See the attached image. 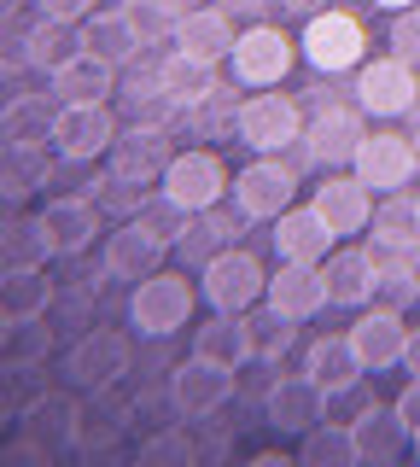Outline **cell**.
Returning <instances> with one entry per match:
<instances>
[{"mask_svg": "<svg viewBox=\"0 0 420 467\" xmlns=\"http://www.w3.org/2000/svg\"><path fill=\"white\" fill-rule=\"evenodd\" d=\"M18 6H24V0H0V29H6L12 18H18Z\"/></svg>", "mask_w": 420, "mask_h": 467, "instance_id": "cell-57", "label": "cell"}, {"mask_svg": "<svg viewBox=\"0 0 420 467\" xmlns=\"http://www.w3.org/2000/svg\"><path fill=\"white\" fill-rule=\"evenodd\" d=\"M269 228H274L269 240H274V252H281V263H322L333 245H339V234L322 223L315 204H286Z\"/></svg>", "mask_w": 420, "mask_h": 467, "instance_id": "cell-21", "label": "cell"}, {"mask_svg": "<svg viewBox=\"0 0 420 467\" xmlns=\"http://www.w3.org/2000/svg\"><path fill=\"white\" fill-rule=\"evenodd\" d=\"M158 94H164L169 111H193L199 99L216 94V65L210 58H193V53H164L158 58Z\"/></svg>", "mask_w": 420, "mask_h": 467, "instance_id": "cell-23", "label": "cell"}, {"mask_svg": "<svg viewBox=\"0 0 420 467\" xmlns=\"http://www.w3.org/2000/svg\"><path fill=\"white\" fill-rule=\"evenodd\" d=\"M380 12H409V6H420V0H374Z\"/></svg>", "mask_w": 420, "mask_h": 467, "instance_id": "cell-58", "label": "cell"}, {"mask_svg": "<svg viewBox=\"0 0 420 467\" xmlns=\"http://www.w3.org/2000/svg\"><path fill=\"white\" fill-rule=\"evenodd\" d=\"M374 403H380V398L368 391V374H362V379H351V386H333V391H327V420H344V427H356V420L368 415Z\"/></svg>", "mask_w": 420, "mask_h": 467, "instance_id": "cell-45", "label": "cell"}, {"mask_svg": "<svg viewBox=\"0 0 420 467\" xmlns=\"http://www.w3.org/2000/svg\"><path fill=\"white\" fill-rule=\"evenodd\" d=\"M140 467H193V432H181V427H158L147 444H140Z\"/></svg>", "mask_w": 420, "mask_h": 467, "instance_id": "cell-43", "label": "cell"}, {"mask_svg": "<svg viewBox=\"0 0 420 467\" xmlns=\"http://www.w3.org/2000/svg\"><path fill=\"white\" fill-rule=\"evenodd\" d=\"M368 240H380V245H420V211H415V199L409 193H380V199H374Z\"/></svg>", "mask_w": 420, "mask_h": 467, "instance_id": "cell-37", "label": "cell"}, {"mask_svg": "<svg viewBox=\"0 0 420 467\" xmlns=\"http://www.w3.org/2000/svg\"><path fill=\"white\" fill-rule=\"evenodd\" d=\"M228 193H234V211L245 223H274L286 204H298V164H286V158H274V152H257L251 164L234 175Z\"/></svg>", "mask_w": 420, "mask_h": 467, "instance_id": "cell-4", "label": "cell"}, {"mask_svg": "<svg viewBox=\"0 0 420 467\" xmlns=\"http://www.w3.org/2000/svg\"><path fill=\"white\" fill-rule=\"evenodd\" d=\"M47 146H18L6 140L0 146V199H30L47 187Z\"/></svg>", "mask_w": 420, "mask_h": 467, "instance_id": "cell-36", "label": "cell"}, {"mask_svg": "<svg viewBox=\"0 0 420 467\" xmlns=\"http://www.w3.org/2000/svg\"><path fill=\"white\" fill-rule=\"evenodd\" d=\"M53 117H59V99L24 94L18 106L0 117V129H6V140H18V146H53Z\"/></svg>", "mask_w": 420, "mask_h": 467, "instance_id": "cell-39", "label": "cell"}, {"mask_svg": "<svg viewBox=\"0 0 420 467\" xmlns=\"http://www.w3.org/2000/svg\"><path fill=\"white\" fill-rule=\"evenodd\" d=\"M164 234H152L140 216H128V223H111L106 228V275L111 281H147L152 269H164Z\"/></svg>", "mask_w": 420, "mask_h": 467, "instance_id": "cell-15", "label": "cell"}, {"mask_svg": "<svg viewBox=\"0 0 420 467\" xmlns=\"http://www.w3.org/2000/svg\"><path fill=\"white\" fill-rule=\"evenodd\" d=\"M41 18H65V24H82L88 12H99V0H36Z\"/></svg>", "mask_w": 420, "mask_h": 467, "instance_id": "cell-51", "label": "cell"}, {"mask_svg": "<svg viewBox=\"0 0 420 467\" xmlns=\"http://www.w3.org/2000/svg\"><path fill=\"white\" fill-rule=\"evenodd\" d=\"M169 398H176V409L187 420H210L216 409H228V398H234V368H222L210 357H187L169 368Z\"/></svg>", "mask_w": 420, "mask_h": 467, "instance_id": "cell-13", "label": "cell"}, {"mask_svg": "<svg viewBox=\"0 0 420 467\" xmlns=\"http://www.w3.org/2000/svg\"><path fill=\"white\" fill-rule=\"evenodd\" d=\"M281 6H292V12H327V0H281Z\"/></svg>", "mask_w": 420, "mask_h": 467, "instance_id": "cell-56", "label": "cell"}, {"mask_svg": "<svg viewBox=\"0 0 420 467\" xmlns=\"http://www.w3.org/2000/svg\"><path fill=\"white\" fill-rule=\"evenodd\" d=\"M362 117L351 106H322L303 123V140H298V164H310V170H344L356 158V146H362Z\"/></svg>", "mask_w": 420, "mask_h": 467, "instance_id": "cell-10", "label": "cell"}, {"mask_svg": "<svg viewBox=\"0 0 420 467\" xmlns=\"http://www.w3.org/2000/svg\"><path fill=\"white\" fill-rule=\"evenodd\" d=\"M77 29H82V53H99L106 65H118V70L128 65V58L147 53V47H140V36L128 29L123 12H88V18H82Z\"/></svg>", "mask_w": 420, "mask_h": 467, "instance_id": "cell-31", "label": "cell"}, {"mask_svg": "<svg viewBox=\"0 0 420 467\" xmlns=\"http://www.w3.org/2000/svg\"><path fill=\"white\" fill-rule=\"evenodd\" d=\"M193 357H210L222 362V368H245L251 362V327H245V316L234 310H210L205 327H193Z\"/></svg>", "mask_w": 420, "mask_h": 467, "instance_id": "cell-28", "label": "cell"}, {"mask_svg": "<svg viewBox=\"0 0 420 467\" xmlns=\"http://www.w3.org/2000/svg\"><path fill=\"white\" fill-rule=\"evenodd\" d=\"M263 420L286 438H303L315 420H327V391L315 386L310 374H281V379H269V391H263Z\"/></svg>", "mask_w": 420, "mask_h": 467, "instance_id": "cell-14", "label": "cell"}, {"mask_svg": "<svg viewBox=\"0 0 420 467\" xmlns=\"http://www.w3.org/2000/svg\"><path fill=\"white\" fill-rule=\"evenodd\" d=\"M251 467H298V450H257Z\"/></svg>", "mask_w": 420, "mask_h": 467, "instance_id": "cell-53", "label": "cell"}, {"mask_svg": "<svg viewBox=\"0 0 420 467\" xmlns=\"http://www.w3.org/2000/svg\"><path fill=\"white\" fill-rule=\"evenodd\" d=\"M263 286H269V269H263L251 252H240V245L216 252L205 269H199V292H205L210 310H234V316H245L257 298H263Z\"/></svg>", "mask_w": 420, "mask_h": 467, "instance_id": "cell-7", "label": "cell"}, {"mask_svg": "<svg viewBox=\"0 0 420 467\" xmlns=\"http://www.w3.org/2000/svg\"><path fill=\"white\" fill-rule=\"evenodd\" d=\"M111 140H118V117H111L106 99H94V106H59V117H53V158L94 164V158L111 152Z\"/></svg>", "mask_w": 420, "mask_h": 467, "instance_id": "cell-12", "label": "cell"}, {"mask_svg": "<svg viewBox=\"0 0 420 467\" xmlns=\"http://www.w3.org/2000/svg\"><path fill=\"white\" fill-rule=\"evenodd\" d=\"M53 257L59 252H53L41 216H12V223L0 228V269H47Z\"/></svg>", "mask_w": 420, "mask_h": 467, "instance_id": "cell-32", "label": "cell"}, {"mask_svg": "<svg viewBox=\"0 0 420 467\" xmlns=\"http://www.w3.org/2000/svg\"><path fill=\"white\" fill-rule=\"evenodd\" d=\"M128 415H135L147 432H158V427H176L181 409H176V398H164V391H140V398L128 403Z\"/></svg>", "mask_w": 420, "mask_h": 467, "instance_id": "cell-47", "label": "cell"}, {"mask_svg": "<svg viewBox=\"0 0 420 467\" xmlns=\"http://www.w3.org/2000/svg\"><path fill=\"white\" fill-rule=\"evenodd\" d=\"M403 374H420V327H409L403 339Z\"/></svg>", "mask_w": 420, "mask_h": 467, "instance_id": "cell-54", "label": "cell"}, {"mask_svg": "<svg viewBox=\"0 0 420 467\" xmlns=\"http://www.w3.org/2000/svg\"><path fill=\"white\" fill-rule=\"evenodd\" d=\"M12 350H18L24 362H47V350H53V333L41 327V316H36V321H18V333H12Z\"/></svg>", "mask_w": 420, "mask_h": 467, "instance_id": "cell-48", "label": "cell"}, {"mask_svg": "<svg viewBox=\"0 0 420 467\" xmlns=\"http://www.w3.org/2000/svg\"><path fill=\"white\" fill-rule=\"evenodd\" d=\"M193 304H199V292L181 269H152L147 281H135L128 321H135V333H147V339H169V333H181L187 321H193Z\"/></svg>", "mask_w": 420, "mask_h": 467, "instance_id": "cell-1", "label": "cell"}, {"mask_svg": "<svg viewBox=\"0 0 420 467\" xmlns=\"http://www.w3.org/2000/svg\"><path fill=\"white\" fill-rule=\"evenodd\" d=\"M176 41L181 53H193V58H228L234 53V41H240V29H234V18H228L222 6H187L181 18H176Z\"/></svg>", "mask_w": 420, "mask_h": 467, "instance_id": "cell-25", "label": "cell"}, {"mask_svg": "<svg viewBox=\"0 0 420 467\" xmlns=\"http://www.w3.org/2000/svg\"><path fill=\"white\" fill-rule=\"evenodd\" d=\"M152 193H158L152 182H123V175H111V170H106V182H99L94 204H99V216H106V223H128V216L147 211V199H152Z\"/></svg>", "mask_w": 420, "mask_h": 467, "instance_id": "cell-42", "label": "cell"}, {"mask_svg": "<svg viewBox=\"0 0 420 467\" xmlns=\"http://www.w3.org/2000/svg\"><path fill=\"white\" fill-rule=\"evenodd\" d=\"M53 99L59 106H94V99L118 94V65H106L99 53H77L65 70H53Z\"/></svg>", "mask_w": 420, "mask_h": 467, "instance_id": "cell-27", "label": "cell"}, {"mask_svg": "<svg viewBox=\"0 0 420 467\" xmlns=\"http://www.w3.org/2000/svg\"><path fill=\"white\" fill-rule=\"evenodd\" d=\"M234 117H240V99L228 94V88H216L210 99H199L193 111H187V123H193V135H216V129H228V135H234Z\"/></svg>", "mask_w": 420, "mask_h": 467, "instance_id": "cell-44", "label": "cell"}, {"mask_svg": "<svg viewBox=\"0 0 420 467\" xmlns=\"http://www.w3.org/2000/svg\"><path fill=\"white\" fill-rule=\"evenodd\" d=\"M228 65H234V82L240 88H281L286 77H292V65H298V47H292L286 29L251 24V29H240Z\"/></svg>", "mask_w": 420, "mask_h": 467, "instance_id": "cell-6", "label": "cell"}, {"mask_svg": "<svg viewBox=\"0 0 420 467\" xmlns=\"http://www.w3.org/2000/svg\"><path fill=\"white\" fill-rule=\"evenodd\" d=\"M310 204L322 211V223L339 234V240H351V234H368V223H374V187H362L356 170H351V175L327 170L322 182H315Z\"/></svg>", "mask_w": 420, "mask_h": 467, "instance_id": "cell-17", "label": "cell"}, {"mask_svg": "<svg viewBox=\"0 0 420 467\" xmlns=\"http://www.w3.org/2000/svg\"><path fill=\"white\" fill-rule=\"evenodd\" d=\"M123 18H128V29L140 36V47H158L164 36H176V18H181V0H123Z\"/></svg>", "mask_w": 420, "mask_h": 467, "instance_id": "cell-41", "label": "cell"}, {"mask_svg": "<svg viewBox=\"0 0 420 467\" xmlns=\"http://www.w3.org/2000/svg\"><path fill=\"white\" fill-rule=\"evenodd\" d=\"M409 444H415V427L397 415V403H374L368 415L356 420V450H362V462H374V467H391L397 456H409Z\"/></svg>", "mask_w": 420, "mask_h": 467, "instance_id": "cell-26", "label": "cell"}, {"mask_svg": "<svg viewBox=\"0 0 420 467\" xmlns=\"http://www.w3.org/2000/svg\"><path fill=\"white\" fill-rule=\"evenodd\" d=\"M303 65L322 70V77H344V70L362 65V53H368V29H362V18H351V12L327 6V12H310V24H303Z\"/></svg>", "mask_w": 420, "mask_h": 467, "instance_id": "cell-3", "label": "cell"}, {"mask_svg": "<svg viewBox=\"0 0 420 467\" xmlns=\"http://www.w3.org/2000/svg\"><path fill=\"white\" fill-rule=\"evenodd\" d=\"M24 70H30V65H6V58H0V117L30 94V88H24Z\"/></svg>", "mask_w": 420, "mask_h": 467, "instance_id": "cell-49", "label": "cell"}, {"mask_svg": "<svg viewBox=\"0 0 420 467\" xmlns=\"http://www.w3.org/2000/svg\"><path fill=\"white\" fill-rule=\"evenodd\" d=\"M403 339H409V321H403L397 304H385V310H362L351 321V350H356V362L368 374L397 368V362H403Z\"/></svg>", "mask_w": 420, "mask_h": 467, "instance_id": "cell-18", "label": "cell"}, {"mask_svg": "<svg viewBox=\"0 0 420 467\" xmlns=\"http://www.w3.org/2000/svg\"><path fill=\"white\" fill-rule=\"evenodd\" d=\"M53 281L47 269H0V310H6L12 321H36L53 310Z\"/></svg>", "mask_w": 420, "mask_h": 467, "instance_id": "cell-33", "label": "cell"}, {"mask_svg": "<svg viewBox=\"0 0 420 467\" xmlns=\"http://www.w3.org/2000/svg\"><path fill=\"white\" fill-rule=\"evenodd\" d=\"M322 281H327V310H362L380 292L368 245H333L322 257Z\"/></svg>", "mask_w": 420, "mask_h": 467, "instance_id": "cell-20", "label": "cell"}, {"mask_svg": "<svg viewBox=\"0 0 420 467\" xmlns=\"http://www.w3.org/2000/svg\"><path fill=\"white\" fill-rule=\"evenodd\" d=\"M263 304H274L281 316L310 321L327 310V281H322V263H281L263 286Z\"/></svg>", "mask_w": 420, "mask_h": 467, "instance_id": "cell-22", "label": "cell"}, {"mask_svg": "<svg viewBox=\"0 0 420 467\" xmlns=\"http://www.w3.org/2000/svg\"><path fill=\"white\" fill-rule=\"evenodd\" d=\"M41 223H47V240H53L59 257H82L99 234H106V216H99V204L88 193H53L47 211H41Z\"/></svg>", "mask_w": 420, "mask_h": 467, "instance_id": "cell-19", "label": "cell"}, {"mask_svg": "<svg viewBox=\"0 0 420 467\" xmlns=\"http://www.w3.org/2000/svg\"><path fill=\"white\" fill-rule=\"evenodd\" d=\"M397 415H403V420H409V427L420 432V374H409V386L397 391Z\"/></svg>", "mask_w": 420, "mask_h": 467, "instance_id": "cell-52", "label": "cell"}, {"mask_svg": "<svg viewBox=\"0 0 420 467\" xmlns=\"http://www.w3.org/2000/svg\"><path fill=\"white\" fill-rule=\"evenodd\" d=\"M12 333H18V321H12L6 310H0V350H12Z\"/></svg>", "mask_w": 420, "mask_h": 467, "instance_id": "cell-55", "label": "cell"}, {"mask_svg": "<svg viewBox=\"0 0 420 467\" xmlns=\"http://www.w3.org/2000/svg\"><path fill=\"white\" fill-rule=\"evenodd\" d=\"M228 450H234V432H228V427L193 438V456H199V462H228Z\"/></svg>", "mask_w": 420, "mask_h": 467, "instance_id": "cell-50", "label": "cell"}, {"mask_svg": "<svg viewBox=\"0 0 420 467\" xmlns=\"http://www.w3.org/2000/svg\"><path fill=\"white\" fill-rule=\"evenodd\" d=\"M409 140H415V170H420V135H409Z\"/></svg>", "mask_w": 420, "mask_h": 467, "instance_id": "cell-60", "label": "cell"}, {"mask_svg": "<svg viewBox=\"0 0 420 467\" xmlns=\"http://www.w3.org/2000/svg\"><path fill=\"white\" fill-rule=\"evenodd\" d=\"M234 187V175H228V164L210 152V146H187V152L169 158L164 182H158V193L176 199L187 216L193 211H210V204H222V193Z\"/></svg>", "mask_w": 420, "mask_h": 467, "instance_id": "cell-5", "label": "cell"}, {"mask_svg": "<svg viewBox=\"0 0 420 467\" xmlns=\"http://www.w3.org/2000/svg\"><path fill=\"white\" fill-rule=\"evenodd\" d=\"M128 362H135V350H128V339L118 327H88L70 345L65 374H70V386H82V391H106L128 374Z\"/></svg>", "mask_w": 420, "mask_h": 467, "instance_id": "cell-11", "label": "cell"}, {"mask_svg": "<svg viewBox=\"0 0 420 467\" xmlns=\"http://www.w3.org/2000/svg\"><path fill=\"white\" fill-rule=\"evenodd\" d=\"M356 462H362L356 427H344V420H315L298 438V467H356Z\"/></svg>", "mask_w": 420, "mask_h": 467, "instance_id": "cell-34", "label": "cell"}, {"mask_svg": "<svg viewBox=\"0 0 420 467\" xmlns=\"http://www.w3.org/2000/svg\"><path fill=\"white\" fill-rule=\"evenodd\" d=\"M351 170H356V182L362 187H374V193H403V187L415 182V140L409 135H397V129H368L356 146V158H351Z\"/></svg>", "mask_w": 420, "mask_h": 467, "instance_id": "cell-9", "label": "cell"}, {"mask_svg": "<svg viewBox=\"0 0 420 467\" xmlns=\"http://www.w3.org/2000/svg\"><path fill=\"white\" fill-rule=\"evenodd\" d=\"M234 140L251 152H286L303 140V106L292 94H274V88H251L240 94V117H234Z\"/></svg>", "mask_w": 420, "mask_h": 467, "instance_id": "cell-2", "label": "cell"}, {"mask_svg": "<svg viewBox=\"0 0 420 467\" xmlns=\"http://www.w3.org/2000/svg\"><path fill=\"white\" fill-rule=\"evenodd\" d=\"M391 53H397L403 65H415V70H420V6L391 12Z\"/></svg>", "mask_w": 420, "mask_h": 467, "instance_id": "cell-46", "label": "cell"}, {"mask_svg": "<svg viewBox=\"0 0 420 467\" xmlns=\"http://www.w3.org/2000/svg\"><path fill=\"white\" fill-rule=\"evenodd\" d=\"M245 327H251V362H281L286 350H292V339H298V321H292V316H281L274 304H263V310L251 304Z\"/></svg>", "mask_w": 420, "mask_h": 467, "instance_id": "cell-40", "label": "cell"}, {"mask_svg": "<svg viewBox=\"0 0 420 467\" xmlns=\"http://www.w3.org/2000/svg\"><path fill=\"white\" fill-rule=\"evenodd\" d=\"M368 257H374V275H380V292L391 304H420V245H380L368 240Z\"/></svg>", "mask_w": 420, "mask_h": 467, "instance_id": "cell-30", "label": "cell"}, {"mask_svg": "<svg viewBox=\"0 0 420 467\" xmlns=\"http://www.w3.org/2000/svg\"><path fill=\"white\" fill-rule=\"evenodd\" d=\"M409 456H415V462H420V432H415V444H409Z\"/></svg>", "mask_w": 420, "mask_h": 467, "instance_id": "cell-59", "label": "cell"}, {"mask_svg": "<svg viewBox=\"0 0 420 467\" xmlns=\"http://www.w3.org/2000/svg\"><path fill=\"white\" fill-rule=\"evenodd\" d=\"M47 398V379H41V362H24V357H12L6 368H0V415H12V420H24L30 409Z\"/></svg>", "mask_w": 420, "mask_h": 467, "instance_id": "cell-38", "label": "cell"}, {"mask_svg": "<svg viewBox=\"0 0 420 467\" xmlns=\"http://www.w3.org/2000/svg\"><path fill=\"white\" fill-rule=\"evenodd\" d=\"M303 374H310L322 391H333V386H351V379H362L368 368L356 362L351 333H322V339L310 345V357H303Z\"/></svg>", "mask_w": 420, "mask_h": 467, "instance_id": "cell-35", "label": "cell"}, {"mask_svg": "<svg viewBox=\"0 0 420 467\" xmlns=\"http://www.w3.org/2000/svg\"><path fill=\"white\" fill-rule=\"evenodd\" d=\"M77 53H82V29H77V24H65V18H41V24L24 29V65L41 70V77L65 70Z\"/></svg>", "mask_w": 420, "mask_h": 467, "instance_id": "cell-29", "label": "cell"}, {"mask_svg": "<svg viewBox=\"0 0 420 467\" xmlns=\"http://www.w3.org/2000/svg\"><path fill=\"white\" fill-rule=\"evenodd\" d=\"M415 211H420V193H415Z\"/></svg>", "mask_w": 420, "mask_h": 467, "instance_id": "cell-61", "label": "cell"}, {"mask_svg": "<svg viewBox=\"0 0 420 467\" xmlns=\"http://www.w3.org/2000/svg\"><path fill=\"white\" fill-rule=\"evenodd\" d=\"M415 106H420V77H415V65H403L397 53L356 65V111L397 123V117L415 111Z\"/></svg>", "mask_w": 420, "mask_h": 467, "instance_id": "cell-8", "label": "cell"}, {"mask_svg": "<svg viewBox=\"0 0 420 467\" xmlns=\"http://www.w3.org/2000/svg\"><path fill=\"white\" fill-rule=\"evenodd\" d=\"M257 6H263V0H257Z\"/></svg>", "mask_w": 420, "mask_h": 467, "instance_id": "cell-62", "label": "cell"}, {"mask_svg": "<svg viewBox=\"0 0 420 467\" xmlns=\"http://www.w3.org/2000/svg\"><path fill=\"white\" fill-rule=\"evenodd\" d=\"M240 228H245V216H240V211L228 216L222 204H210V211H193V216L181 223V234H176V252H181V263L205 269L216 252H228V245L240 240Z\"/></svg>", "mask_w": 420, "mask_h": 467, "instance_id": "cell-24", "label": "cell"}, {"mask_svg": "<svg viewBox=\"0 0 420 467\" xmlns=\"http://www.w3.org/2000/svg\"><path fill=\"white\" fill-rule=\"evenodd\" d=\"M106 158H111V175H123V182H164L176 146H169L164 123H135V129H118Z\"/></svg>", "mask_w": 420, "mask_h": 467, "instance_id": "cell-16", "label": "cell"}]
</instances>
